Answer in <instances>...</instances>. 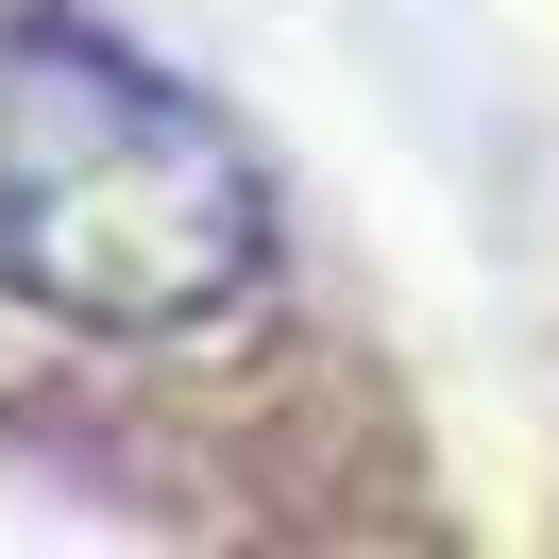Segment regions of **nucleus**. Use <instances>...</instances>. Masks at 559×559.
<instances>
[{
    "label": "nucleus",
    "mask_w": 559,
    "mask_h": 559,
    "mask_svg": "<svg viewBox=\"0 0 559 559\" xmlns=\"http://www.w3.org/2000/svg\"><path fill=\"white\" fill-rule=\"evenodd\" d=\"M0 272H17L35 322L187 340L272 272V187L170 69L35 17L17 85H0Z\"/></svg>",
    "instance_id": "1"
}]
</instances>
